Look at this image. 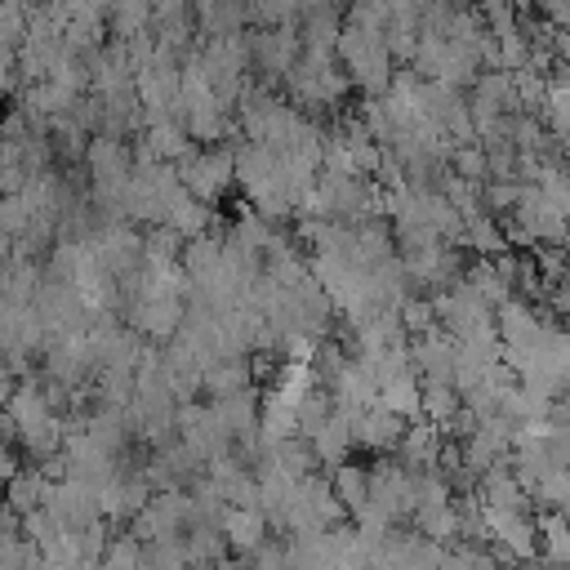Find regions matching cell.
<instances>
[{
  "mask_svg": "<svg viewBox=\"0 0 570 570\" xmlns=\"http://www.w3.org/2000/svg\"><path fill=\"white\" fill-rule=\"evenodd\" d=\"M223 530L232 534V543L236 548H263V530H267V512L254 503V508H232L227 517H223Z\"/></svg>",
  "mask_w": 570,
  "mask_h": 570,
  "instance_id": "cell-3",
  "label": "cell"
},
{
  "mask_svg": "<svg viewBox=\"0 0 570 570\" xmlns=\"http://www.w3.org/2000/svg\"><path fill=\"white\" fill-rule=\"evenodd\" d=\"M232 178H236V156H227V151H191L178 169V183L205 205L218 200Z\"/></svg>",
  "mask_w": 570,
  "mask_h": 570,
  "instance_id": "cell-1",
  "label": "cell"
},
{
  "mask_svg": "<svg viewBox=\"0 0 570 570\" xmlns=\"http://www.w3.org/2000/svg\"><path fill=\"white\" fill-rule=\"evenodd\" d=\"M18 49H0V94H13L18 85Z\"/></svg>",
  "mask_w": 570,
  "mask_h": 570,
  "instance_id": "cell-4",
  "label": "cell"
},
{
  "mask_svg": "<svg viewBox=\"0 0 570 570\" xmlns=\"http://www.w3.org/2000/svg\"><path fill=\"white\" fill-rule=\"evenodd\" d=\"M49 485H53V481H49L40 468H22V472L4 485V503H9L18 517H31V512H40V508H45Z\"/></svg>",
  "mask_w": 570,
  "mask_h": 570,
  "instance_id": "cell-2",
  "label": "cell"
},
{
  "mask_svg": "<svg viewBox=\"0 0 570 570\" xmlns=\"http://www.w3.org/2000/svg\"><path fill=\"white\" fill-rule=\"evenodd\" d=\"M18 472H22V468H18V450H13V441H0V481L9 485Z\"/></svg>",
  "mask_w": 570,
  "mask_h": 570,
  "instance_id": "cell-5",
  "label": "cell"
}]
</instances>
